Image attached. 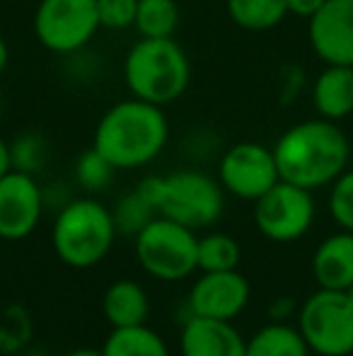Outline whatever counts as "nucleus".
Segmentation results:
<instances>
[{
	"label": "nucleus",
	"mask_w": 353,
	"mask_h": 356,
	"mask_svg": "<svg viewBox=\"0 0 353 356\" xmlns=\"http://www.w3.org/2000/svg\"><path fill=\"white\" fill-rule=\"evenodd\" d=\"M298 330L310 352L320 356L353 354V303L346 291L320 289L302 303Z\"/></svg>",
	"instance_id": "nucleus-8"
},
{
	"label": "nucleus",
	"mask_w": 353,
	"mask_h": 356,
	"mask_svg": "<svg viewBox=\"0 0 353 356\" xmlns=\"http://www.w3.org/2000/svg\"><path fill=\"white\" fill-rule=\"evenodd\" d=\"M240 245L225 233H211L198 238V269L201 272H227L240 264Z\"/></svg>",
	"instance_id": "nucleus-22"
},
{
	"label": "nucleus",
	"mask_w": 353,
	"mask_h": 356,
	"mask_svg": "<svg viewBox=\"0 0 353 356\" xmlns=\"http://www.w3.org/2000/svg\"><path fill=\"white\" fill-rule=\"evenodd\" d=\"M312 274H315L320 289L346 291L353 284V233L329 235L322 240L312 257Z\"/></svg>",
	"instance_id": "nucleus-16"
},
{
	"label": "nucleus",
	"mask_w": 353,
	"mask_h": 356,
	"mask_svg": "<svg viewBox=\"0 0 353 356\" xmlns=\"http://www.w3.org/2000/svg\"><path fill=\"white\" fill-rule=\"evenodd\" d=\"M325 3L327 0H288V13L295 15V17L310 19Z\"/></svg>",
	"instance_id": "nucleus-28"
},
{
	"label": "nucleus",
	"mask_w": 353,
	"mask_h": 356,
	"mask_svg": "<svg viewBox=\"0 0 353 356\" xmlns=\"http://www.w3.org/2000/svg\"><path fill=\"white\" fill-rule=\"evenodd\" d=\"M10 170H12V163H10V141H5L0 136V177L8 175Z\"/></svg>",
	"instance_id": "nucleus-29"
},
{
	"label": "nucleus",
	"mask_w": 353,
	"mask_h": 356,
	"mask_svg": "<svg viewBox=\"0 0 353 356\" xmlns=\"http://www.w3.org/2000/svg\"><path fill=\"white\" fill-rule=\"evenodd\" d=\"M227 17L247 32H268L288 17V0H225Z\"/></svg>",
	"instance_id": "nucleus-19"
},
{
	"label": "nucleus",
	"mask_w": 353,
	"mask_h": 356,
	"mask_svg": "<svg viewBox=\"0 0 353 356\" xmlns=\"http://www.w3.org/2000/svg\"><path fill=\"white\" fill-rule=\"evenodd\" d=\"M179 5L177 0H138L136 32L148 39L175 37L179 29Z\"/></svg>",
	"instance_id": "nucleus-21"
},
{
	"label": "nucleus",
	"mask_w": 353,
	"mask_h": 356,
	"mask_svg": "<svg viewBox=\"0 0 353 356\" xmlns=\"http://www.w3.org/2000/svg\"><path fill=\"white\" fill-rule=\"evenodd\" d=\"M281 179L273 148L257 141H240L218 158V182L225 194L242 202H257Z\"/></svg>",
	"instance_id": "nucleus-9"
},
{
	"label": "nucleus",
	"mask_w": 353,
	"mask_h": 356,
	"mask_svg": "<svg viewBox=\"0 0 353 356\" xmlns=\"http://www.w3.org/2000/svg\"><path fill=\"white\" fill-rule=\"evenodd\" d=\"M245 356H310V347L302 339L300 330L271 323L247 339Z\"/></svg>",
	"instance_id": "nucleus-20"
},
{
	"label": "nucleus",
	"mask_w": 353,
	"mask_h": 356,
	"mask_svg": "<svg viewBox=\"0 0 353 356\" xmlns=\"http://www.w3.org/2000/svg\"><path fill=\"white\" fill-rule=\"evenodd\" d=\"M121 78L131 97L170 107L191 85V58L175 37H141L123 56Z\"/></svg>",
	"instance_id": "nucleus-3"
},
{
	"label": "nucleus",
	"mask_w": 353,
	"mask_h": 356,
	"mask_svg": "<svg viewBox=\"0 0 353 356\" xmlns=\"http://www.w3.org/2000/svg\"><path fill=\"white\" fill-rule=\"evenodd\" d=\"M8 63H10V47H8V42H5L3 34H0V75L5 73Z\"/></svg>",
	"instance_id": "nucleus-30"
},
{
	"label": "nucleus",
	"mask_w": 353,
	"mask_h": 356,
	"mask_svg": "<svg viewBox=\"0 0 353 356\" xmlns=\"http://www.w3.org/2000/svg\"><path fill=\"white\" fill-rule=\"evenodd\" d=\"M278 175L302 189L332 184L346 170L351 143L344 129L329 119H305L293 124L273 143Z\"/></svg>",
	"instance_id": "nucleus-2"
},
{
	"label": "nucleus",
	"mask_w": 353,
	"mask_h": 356,
	"mask_svg": "<svg viewBox=\"0 0 353 356\" xmlns=\"http://www.w3.org/2000/svg\"><path fill=\"white\" fill-rule=\"evenodd\" d=\"M112 216H114V225H117V233L136 238V235L155 218L157 211L138 189H131V192L121 194V197L117 199V204H114V209H112Z\"/></svg>",
	"instance_id": "nucleus-23"
},
{
	"label": "nucleus",
	"mask_w": 353,
	"mask_h": 356,
	"mask_svg": "<svg viewBox=\"0 0 353 356\" xmlns=\"http://www.w3.org/2000/svg\"><path fill=\"white\" fill-rule=\"evenodd\" d=\"M114 175H117V168H114L94 145L78 155L76 168H73L76 184L85 194H89V197L109 189V184L114 182Z\"/></svg>",
	"instance_id": "nucleus-25"
},
{
	"label": "nucleus",
	"mask_w": 353,
	"mask_h": 356,
	"mask_svg": "<svg viewBox=\"0 0 353 356\" xmlns=\"http://www.w3.org/2000/svg\"><path fill=\"white\" fill-rule=\"evenodd\" d=\"M63 356H104L102 354V349H73V352H68V354H63Z\"/></svg>",
	"instance_id": "nucleus-31"
},
{
	"label": "nucleus",
	"mask_w": 353,
	"mask_h": 356,
	"mask_svg": "<svg viewBox=\"0 0 353 356\" xmlns=\"http://www.w3.org/2000/svg\"><path fill=\"white\" fill-rule=\"evenodd\" d=\"M138 0H97V17L102 29L126 32L136 24Z\"/></svg>",
	"instance_id": "nucleus-27"
},
{
	"label": "nucleus",
	"mask_w": 353,
	"mask_h": 356,
	"mask_svg": "<svg viewBox=\"0 0 353 356\" xmlns=\"http://www.w3.org/2000/svg\"><path fill=\"white\" fill-rule=\"evenodd\" d=\"M247 339L230 320L189 315L179 334L182 356H245Z\"/></svg>",
	"instance_id": "nucleus-14"
},
{
	"label": "nucleus",
	"mask_w": 353,
	"mask_h": 356,
	"mask_svg": "<svg viewBox=\"0 0 353 356\" xmlns=\"http://www.w3.org/2000/svg\"><path fill=\"white\" fill-rule=\"evenodd\" d=\"M49 155H51L49 141L39 131H22L10 141V163H12V170H19V172L37 177L46 168Z\"/></svg>",
	"instance_id": "nucleus-24"
},
{
	"label": "nucleus",
	"mask_w": 353,
	"mask_h": 356,
	"mask_svg": "<svg viewBox=\"0 0 353 356\" xmlns=\"http://www.w3.org/2000/svg\"><path fill=\"white\" fill-rule=\"evenodd\" d=\"M312 220H315L312 192L286 179H278L264 197L255 202L257 228L273 243H293L302 238L310 230Z\"/></svg>",
	"instance_id": "nucleus-10"
},
{
	"label": "nucleus",
	"mask_w": 353,
	"mask_h": 356,
	"mask_svg": "<svg viewBox=\"0 0 353 356\" xmlns=\"http://www.w3.org/2000/svg\"><path fill=\"white\" fill-rule=\"evenodd\" d=\"M117 235L112 209L94 197H76L58 209L51 243L63 264L89 269L107 257Z\"/></svg>",
	"instance_id": "nucleus-5"
},
{
	"label": "nucleus",
	"mask_w": 353,
	"mask_h": 356,
	"mask_svg": "<svg viewBox=\"0 0 353 356\" xmlns=\"http://www.w3.org/2000/svg\"><path fill=\"white\" fill-rule=\"evenodd\" d=\"M136 257L143 272L160 282H182L198 269L196 230L155 216L136 235Z\"/></svg>",
	"instance_id": "nucleus-6"
},
{
	"label": "nucleus",
	"mask_w": 353,
	"mask_h": 356,
	"mask_svg": "<svg viewBox=\"0 0 353 356\" xmlns=\"http://www.w3.org/2000/svg\"><path fill=\"white\" fill-rule=\"evenodd\" d=\"M44 211V187L34 175L10 170L0 177V238H29L37 230Z\"/></svg>",
	"instance_id": "nucleus-11"
},
{
	"label": "nucleus",
	"mask_w": 353,
	"mask_h": 356,
	"mask_svg": "<svg viewBox=\"0 0 353 356\" xmlns=\"http://www.w3.org/2000/svg\"><path fill=\"white\" fill-rule=\"evenodd\" d=\"M312 107L317 117L339 124L353 114V66L325 63L312 83Z\"/></svg>",
	"instance_id": "nucleus-15"
},
{
	"label": "nucleus",
	"mask_w": 353,
	"mask_h": 356,
	"mask_svg": "<svg viewBox=\"0 0 353 356\" xmlns=\"http://www.w3.org/2000/svg\"><path fill=\"white\" fill-rule=\"evenodd\" d=\"M0 112H3V97H0Z\"/></svg>",
	"instance_id": "nucleus-33"
},
{
	"label": "nucleus",
	"mask_w": 353,
	"mask_h": 356,
	"mask_svg": "<svg viewBox=\"0 0 353 356\" xmlns=\"http://www.w3.org/2000/svg\"><path fill=\"white\" fill-rule=\"evenodd\" d=\"M37 42L56 56H71L94 42L102 29L97 0H39L32 15Z\"/></svg>",
	"instance_id": "nucleus-7"
},
{
	"label": "nucleus",
	"mask_w": 353,
	"mask_h": 356,
	"mask_svg": "<svg viewBox=\"0 0 353 356\" xmlns=\"http://www.w3.org/2000/svg\"><path fill=\"white\" fill-rule=\"evenodd\" d=\"M102 313L112 327H133L146 325L150 315V300L141 284L131 279H119L104 291Z\"/></svg>",
	"instance_id": "nucleus-17"
},
{
	"label": "nucleus",
	"mask_w": 353,
	"mask_h": 356,
	"mask_svg": "<svg viewBox=\"0 0 353 356\" xmlns=\"http://www.w3.org/2000/svg\"><path fill=\"white\" fill-rule=\"evenodd\" d=\"M104 356H170L165 339L148 325L112 327L102 347Z\"/></svg>",
	"instance_id": "nucleus-18"
},
{
	"label": "nucleus",
	"mask_w": 353,
	"mask_h": 356,
	"mask_svg": "<svg viewBox=\"0 0 353 356\" xmlns=\"http://www.w3.org/2000/svg\"><path fill=\"white\" fill-rule=\"evenodd\" d=\"M307 42L320 61L353 66V0H327L307 19Z\"/></svg>",
	"instance_id": "nucleus-12"
},
{
	"label": "nucleus",
	"mask_w": 353,
	"mask_h": 356,
	"mask_svg": "<svg viewBox=\"0 0 353 356\" xmlns=\"http://www.w3.org/2000/svg\"><path fill=\"white\" fill-rule=\"evenodd\" d=\"M329 211L341 228L353 233V170H344L332 182Z\"/></svg>",
	"instance_id": "nucleus-26"
},
{
	"label": "nucleus",
	"mask_w": 353,
	"mask_h": 356,
	"mask_svg": "<svg viewBox=\"0 0 353 356\" xmlns=\"http://www.w3.org/2000/svg\"><path fill=\"white\" fill-rule=\"evenodd\" d=\"M170 143L165 107L138 97L119 99L99 117L92 145L117 170H138L155 163Z\"/></svg>",
	"instance_id": "nucleus-1"
},
{
	"label": "nucleus",
	"mask_w": 353,
	"mask_h": 356,
	"mask_svg": "<svg viewBox=\"0 0 353 356\" xmlns=\"http://www.w3.org/2000/svg\"><path fill=\"white\" fill-rule=\"evenodd\" d=\"M27 356H42V354H27Z\"/></svg>",
	"instance_id": "nucleus-34"
},
{
	"label": "nucleus",
	"mask_w": 353,
	"mask_h": 356,
	"mask_svg": "<svg viewBox=\"0 0 353 356\" xmlns=\"http://www.w3.org/2000/svg\"><path fill=\"white\" fill-rule=\"evenodd\" d=\"M250 282L237 269L203 272L189 291L191 315L216 320H235L250 303Z\"/></svg>",
	"instance_id": "nucleus-13"
},
{
	"label": "nucleus",
	"mask_w": 353,
	"mask_h": 356,
	"mask_svg": "<svg viewBox=\"0 0 353 356\" xmlns=\"http://www.w3.org/2000/svg\"><path fill=\"white\" fill-rule=\"evenodd\" d=\"M136 189L155 207L157 216H165L191 230L218 223L225 211V189L218 177L201 170H175L167 175H148Z\"/></svg>",
	"instance_id": "nucleus-4"
},
{
	"label": "nucleus",
	"mask_w": 353,
	"mask_h": 356,
	"mask_svg": "<svg viewBox=\"0 0 353 356\" xmlns=\"http://www.w3.org/2000/svg\"><path fill=\"white\" fill-rule=\"evenodd\" d=\"M346 296H349V300H351V303H353V284L349 286V289H346Z\"/></svg>",
	"instance_id": "nucleus-32"
}]
</instances>
